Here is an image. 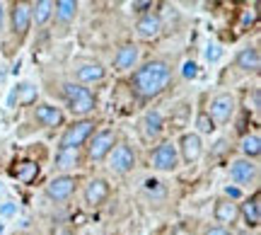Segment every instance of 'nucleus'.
Instances as JSON below:
<instances>
[{"mask_svg": "<svg viewBox=\"0 0 261 235\" xmlns=\"http://www.w3.org/2000/svg\"><path fill=\"white\" fill-rule=\"evenodd\" d=\"M150 165H152V170H158V172H177L181 168L177 146H174L172 138H165V141H160L155 146V151L150 153Z\"/></svg>", "mask_w": 261, "mask_h": 235, "instance_id": "obj_10", "label": "nucleus"}, {"mask_svg": "<svg viewBox=\"0 0 261 235\" xmlns=\"http://www.w3.org/2000/svg\"><path fill=\"white\" fill-rule=\"evenodd\" d=\"M32 122L39 129H61L65 126V112L54 102H37L32 107Z\"/></svg>", "mask_w": 261, "mask_h": 235, "instance_id": "obj_13", "label": "nucleus"}, {"mask_svg": "<svg viewBox=\"0 0 261 235\" xmlns=\"http://www.w3.org/2000/svg\"><path fill=\"white\" fill-rule=\"evenodd\" d=\"M27 235H37V233H27Z\"/></svg>", "mask_w": 261, "mask_h": 235, "instance_id": "obj_39", "label": "nucleus"}, {"mask_svg": "<svg viewBox=\"0 0 261 235\" xmlns=\"http://www.w3.org/2000/svg\"><path fill=\"white\" fill-rule=\"evenodd\" d=\"M8 32V3L0 0V37Z\"/></svg>", "mask_w": 261, "mask_h": 235, "instance_id": "obj_34", "label": "nucleus"}, {"mask_svg": "<svg viewBox=\"0 0 261 235\" xmlns=\"http://www.w3.org/2000/svg\"><path fill=\"white\" fill-rule=\"evenodd\" d=\"M97 131V119L87 116V119H73V122L63 126V131L58 136L56 151H83L85 143L90 141V136Z\"/></svg>", "mask_w": 261, "mask_h": 235, "instance_id": "obj_3", "label": "nucleus"}, {"mask_svg": "<svg viewBox=\"0 0 261 235\" xmlns=\"http://www.w3.org/2000/svg\"><path fill=\"white\" fill-rule=\"evenodd\" d=\"M213 221L223 228H232L240 221V204L225 197H218L213 204Z\"/></svg>", "mask_w": 261, "mask_h": 235, "instance_id": "obj_19", "label": "nucleus"}, {"mask_svg": "<svg viewBox=\"0 0 261 235\" xmlns=\"http://www.w3.org/2000/svg\"><path fill=\"white\" fill-rule=\"evenodd\" d=\"M174 78V68L165 58H148L138 63V68L128 76V90L130 97L140 104H148L158 100L162 92H167Z\"/></svg>", "mask_w": 261, "mask_h": 235, "instance_id": "obj_1", "label": "nucleus"}, {"mask_svg": "<svg viewBox=\"0 0 261 235\" xmlns=\"http://www.w3.org/2000/svg\"><path fill=\"white\" fill-rule=\"evenodd\" d=\"M32 5V27H46L54 19V0H37V3H29Z\"/></svg>", "mask_w": 261, "mask_h": 235, "instance_id": "obj_24", "label": "nucleus"}, {"mask_svg": "<svg viewBox=\"0 0 261 235\" xmlns=\"http://www.w3.org/2000/svg\"><path fill=\"white\" fill-rule=\"evenodd\" d=\"M177 146V153H179V160L184 162V165H196L198 160L203 158L205 153V146H203V138L194 131H181L179 133V138L174 141Z\"/></svg>", "mask_w": 261, "mask_h": 235, "instance_id": "obj_12", "label": "nucleus"}, {"mask_svg": "<svg viewBox=\"0 0 261 235\" xmlns=\"http://www.w3.org/2000/svg\"><path fill=\"white\" fill-rule=\"evenodd\" d=\"M140 63V46L136 41H126L114 54V73H133Z\"/></svg>", "mask_w": 261, "mask_h": 235, "instance_id": "obj_15", "label": "nucleus"}, {"mask_svg": "<svg viewBox=\"0 0 261 235\" xmlns=\"http://www.w3.org/2000/svg\"><path fill=\"white\" fill-rule=\"evenodd\" d=\"M240 221L244 228L256 230L261 223V197L259 192H252L249 197H244L240 201Z\"/></svg>", "mask_w": 261, "mask_h": 235, "instance_id": "obj_18", "label": "nucleus"}, {"mask_svg": "<svg viewBox=\"0 0 261 235\" xmlns=\"http://www.w3.org/2000/svg\"><path fill=\"white\" fill-rule=\"evenodd\" d=\"M77 184H80V179L75 175H56L44 184V197L54 204H65L77 192Z\"/></svg>", "mask_w": 261, "mask_h": 235, "instance_id": "obj_9", "label": "nucleus"}, {"mask_svg": "<svg viewBox=\"0 0 261 235\" xmlns=\"http://www.w3.org/2000/svg\"><path fill=\"white\" fill-rule=\"evenodd\" d=\"M240 158H247V160H254L259 162V155H261V136L259 131H252V133H244L242 141H240Z\"/></svg>", "mask_w": 261, "mask_h": 235, "instance_id": "obj_26", "label": "nucleus"}, {"mask_svg": "<svg viewBox=\"0 0 261 235\" xmlns=\"http://www.w3.org/2000/svg\"><path fill=\"white\" fill-rule=\"evenodd\" d=\"M143 192H145V197L152 199V201L167 197V187H165L158 177H148V179H145V182H143Z\"/></svg>", "mask_w": 261, "mask_h": 235, "instance_id": "obj_28", "label": "nucleus"}, {"mask_svg": "<svg viewBox=\"0 0 261 235\" xmlns=\"http://www.w3.org/2000/svg\"><path fill=\"white\" fill-rule=\"evenodd\" d=\"M112 197V184H109V179L104 177H92L85 182L83 187V204L87 208H99L104 206L107 201Z\"/></svg>", "mask_w": 261, "mask_h": 235, "instance_id": "obj_14", "label": "nucleus"}, {"mask_svg": "<svg viewBox=\"0 0 261 235\" xmlns=\"http://www.w3.org/2000/svg\"><path fill=\"white\" fill-rule=\"evenodd\" d=\"M0 235H5V223L0 221Z\"/></svg>", "mask_w": 261, "mask_h": 235, "instance_id": "obj_37", "label": "nucleus"}, {"mask_svg": "<svg viewBox=\"0 0 261 235\" xmlns=\"http://www.w3.org/2000/svg\"><path fill=\"white\" fill-rule=\"evenodd\" d=\"M254 22H256V10H244L242 12V25H240V27L247 29V27H252Z\"/></svg>", "mask_w": 261, "mask_h": 235, "instance_id": "obj_36", "label": "nucleus"}, {"mask_svg": "<svg viewBox=\"0 0 261 235\" xmlns=\"http://www.w3.org/2000/svg\"><path fill=\"white\" fill-rule=\"evenodd\" d=\"M8 32L15 41H24L32 32V5L29 3H10L8 5Z\"/></svg>", "mask_w": 261, "mask_h": 235, "instance_id": "obj_7", "label": "nucleus"}, {"mask_svg": "<svg viewBox=\"0 0 261 235\" xmlns=\"http://www.w3.org/2000/svg\"><path fill=\"white\" fill-rule=\"evenodd\" d=\"M39 172H41V168H39V162L37 160H17V162H12V168H10V175L17 179L19 184H34L39 177Z\"/></svg>", "mask_w": 261, "mask_h": 235, "instance_id": "obj_23", "label": "nucleus"}, {"mask_svg": "<svg viewBox=\"0 0 261 235\" xmlns=\"http://www.w3.org/2000/svg\"><path fill=\"white\" fill-rule=\"evenodd\" d=\"M128 8L140 17V15H145V12H150V10H152V3H148V0H145V3H130Z\"/></svg>", "mask_w": 261, "mask_h": 235, "instance_id": "obj_35", "label": "nucleus"}, {"mask_svg": "<svg viewBox=\"0 0 261 235\" xmlns=\"http://www.w3.org/2000/svg\"><path fill=\"white\" fill-rule=\"evenodd\" d=\"M119 143V133L104 126V129H97V131L90 136V141L85 143V160L87 162H107L109 153L114 151V146Z\"/></svg>", "mask_w": 261, "mask_h": 235, "instance_id": "obj_4", "label": "nucleus"}, {"mask_svg": "<svg viewBox=\"0 0 261 235\" xmlns=\"http://www.w3.org/2000/svg\"><path fill=\"white\" fill-rule=\"evenodd\" d=\"M191 131L198 133V136L203 138V136H213V133L218 131V126H215V122L208 116L205 109H198L196 116H194V129H191Z\"/></svg>", "mask_w": 261, "mask_h": 235, "instance_id": "obj_27", "label": "nucleus"}, {"mask_svg": "<svg viewBox=\"0 0 261 235\" xmlns=\"http://www.w3.org/2000/svg\"><path fill=\"white\" fill-rule=\"evenodd\" d=\"M223 197L230 199V201H237V204H240V201L244 199V192H242L240 187H234V184H227V187L223 189Z\"/></svg>", "mask_w": 261, "mask_h": 235, "instance_id": "obj_31", "label": "nucleus"}, {"mask_svg": "<svg viewBox=\"0 0 261 235\" xmlns=\"http://www.w3.org/2000/svg\"><path fill=\"white\" fill-rule=\"evenodd\" d=\"M70 80L92 90V85H99L107 80V66L97 58H80L70 68Z\"/></svg>", "mask_w": 261, "mask_h": 235, "instance_id": "obj_5", "label": "nucleus"}, {"mask_svg": "<svg viewBox=\"0 0 261 235\" xmlns=\"http://www.w3.org/2000/svg\"><path fill=\"white\" fill-rule=\"evenodd\" d=\"M227 175H230V182L234 187H240L244 192V189L256 184V179H259V162L247 158H234L227 165Z\"/></svg>", "mask_w": 261, "mask_h": 235, "instance_id": "obj_11", "label": "nucleus"}, {"mask_svg": "<svg viewBox=\"0 0 261 235\" xmlns=\"http://www.w3.org/2000/svg\"><path fill=\"white\" fill-rule=\"evenodd\" d=\"M181 76H184V80H196L198 78V63L196 61H187L181 66Z\"/></svg>", "mask_w": 261, "mask_h": 235, "instance_id": "obj_32", "label": "nucleus"}, {"mask_svg": "<svg viewBox=\"0 0 261 235\" xmlns=\"http://www.w3.org/2000/svg\"><path fill=\"white\" fill-rule=\"evenodd\" d=\"M58 97H61V104L65 107L63 112H68L73 119H87L97 109V95L90 87H83L73 80L58 83Z\"/></svg>", "mask_w": 261, "mask_h": 235, "instance_id": "obj_2", "label": "nucleus"}, {"mask_svg": "<svg viewBox=\"0 0 261 235\" xmlns=\"http://www.w3.org/2000/svg\"><path fill=\"white\" fill-rule=\"evenodd\" d=\"M203 56H205V61H208V63H218V61H220V58L225 56V49L220 46L218 41H211V44L205 46Z\"/></svg>", "mask_w": 261, "mask_h": 235, "instance_id": "obj_30", "label": "nucleus"}, {"mask_svg": "<svg viewBox=\"0 0 261 235\" xmlns=\"http://www.w3.org/2000/svg\"><path fill=\"white\" fill-rule=\"evenodd\" d=\"M107 165L112 170L114 175H130L136 165H138V155H136V148L130 146L128 141H119L114 146V151L109 153V158H107Z\"/></svg>", "mask_w": 261, "mask_h": 235, "instance_id": "obj_8", "label": "nucleus"}, {"mask_svg": "<svg viewBox=\"0 0 261 235\" xmlns=\"http://www.w3.org/2000/svg\"><path fill=\"white\" fill-rule=\"evenodd\" d=\"M234 68L247 76H256L261 68V51L256 44H247L234 54Z\"/></svg>", "mask_w": 261, "mask_h": 235, "instance_id": "obj_20", "label": "nucleus"}, {"mask_svg": "<svg viewBox=\"0 0 261 235\" xmlns=\"http://www.w3.org/2000/svg\"><path fill=\"white\" fill-rule=\"evenodd\" d=\"M19 216V201L17 199H3L0 201V221H10V218H17Z\"/></svg>", "mask_w": 261, "mask_h": 235, "instance_id": "obj_29", "label": "nucleus"}, {"mask_svg": "<svg viewBox=\"0 0 261 235\" xmlns=\"http://www.w3.org/2000/svg\"><path fill=\"white\" fill-rule=\"evenodd\" d=\"M237 95L230 92V90H223V92H215L211 97V102L205 107V112L208 116L215 122V126H225V124H230L234 119V114H237Z\"/></svg>", "mask_w": 261, "mask_h": 235, "instance_id": "obj_6", "label": "nucleus"}, {"mask_svg": "<svg viewBox=\"0 0 261 235\" xmlns=\"http://www.w3.org/2000/svg\"><path fill=\"white\" fill-rule=\"evenodd\" d=\"M0 192H3V182H0Z\"/></svg>", "mask_w": 261, "mask_h": 235, "instance_id": "obj_38", "label": "nucleus"}, {"mask_svg": "<svg viewBox=\"0 0 261 235\" xmlns=\"http://www.w3.org/2000/svg\"><path fill=\"white\" fill-rule=\"evenodd\" d=\"M39 100V87L29 80H19V83L12 85V90L8 95V107L15 109V107H34Z\"/></svg>", "mask_w": 261, "mask_h": 235, "instance_id": "obj_17", "label": "nucleus"}, {"mask_svg": "<svg viewBox=\"0 0 261 235\" xmlns=\"http://www.w3.org/2000/svg\"><path fill=\"white\" fill-rule=\"evenodd\" d=\"M136 37L143 39V41H152V39H158L162 34V17H160L158 12H145V15H140L136 19Z\"/></svg>", "mask_w": 261, "mask_h": 235, "instance_id": "obj_21", "label": "nucleus"}, {"mask_svg": "<svg viewBox=\"0 0 261 235\" xmlns=\"http://www.w3.org/2000/svg\"><path fill=\"white\" fill-rule=\"evenodd\" d=\"M201 235H234V233H232V228H223V226H218V223H211V226H205L201 230Z\"/></svg>", "mask_w": 261, "mask_h": 235, "instance_id": "obj_33", "label": "nucleus"}, {"mask_svg": "<svg viewBox=\"0 0 261 235\" xmlns=\"http://www.w3.org/2000/svg\"><path fill=\"white\" fill-rule=\"evenodd\" d=\"M54 168L58 175H73V170L80 168V151H56Z\"/></svg>", "mask_w": 261, "mask_h": 235, "instance_id": "obj_25", "label": "nucleus"}, {"mask_svg": "<svg viewBox=\"0 0 261 235\" xmlns=\"http://www.w3.org/2000/svg\"><path fill=\"white\" fill-rule=\"evenodd\" d=\"M140 131H143V136L148 141H160L162 133L167 131V116H165V112H160L155 107L145 109L143 116H140Z\"/></svg>", "mask_w": 261, "mask_h": 235, "instance_id": "obj_16", "label": "nucleus"}, {"mask_svg": "<svg viewBox=\"0 0 261 235\" xmlns=\"http://www.w3.org/2000/svg\"><path fill=\"white\" fill-rule=\"evenodd\" d=\"M80 15V3L77 0H54V25L61 29L70 27Z\"/></svg>", "mask_w": 261, "mask_h": 235, "instance_id": "obj_22", "label": "nucleus"}]
</instances>
